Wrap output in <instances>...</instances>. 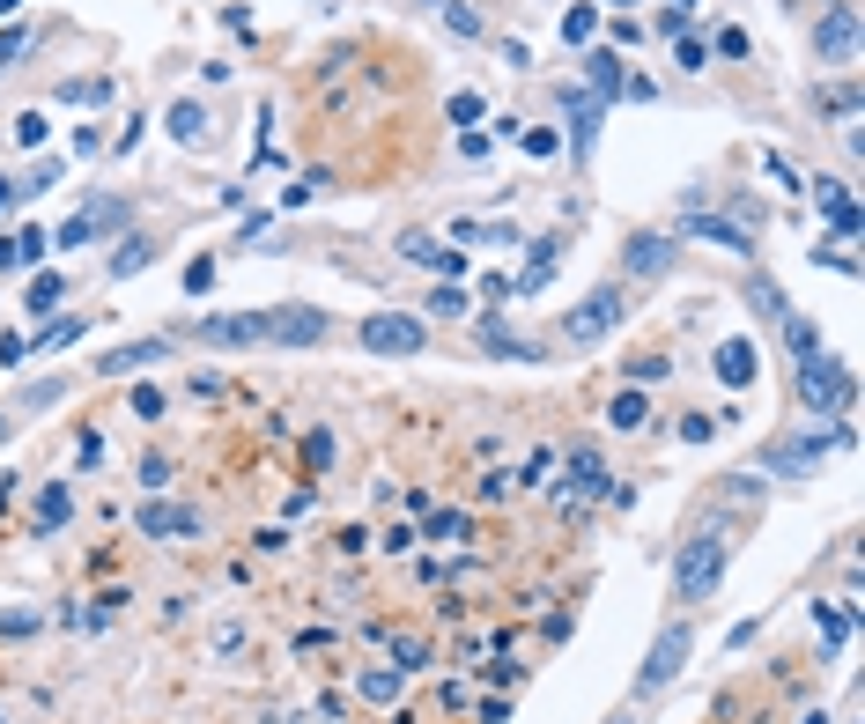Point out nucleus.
Instances as JSON below:
<instances>
[{"label":"nucleus","mask_w":865,"mask_h":724,"mask_svg":"<svg viewBox=\"0 0 865 724\" xmlns=\"http://www.w3.org/2000/svg\"><path fill=\"white\" fill-rule=\"evenodd\" d=\"M725 555H732V540H725L718 525L695 532V540L681 547V562H673V599H710V592H718V577H725Z\"/></svg>","instance_id":"1"},{"label":"nucleus","mask_w":865,"mask_h":724,"mask_svg":"<svg viewBox=\"0 0 865 724\" xmlns=\"http://www.w3.org/2000/svg\"><path fill=\"white\" fill-rule=\"evenodd\" d=\"M799 399L821 414V422H843V414H851V370L829 362V355H806L799 362Z\"/></svg>","instance_id":"2"},{"label":"nucleus","mask_w":865,"mask_h":724,"mask_svg":"<svg viewBox=\"0 0 865 724\" xmlns=\"http://www.w3.org/2000/svg\"><path fill=\"white\" fill-rule=\"evenodd\" d=\"M688 651H695V628L688 621H666V628H658V643H651V658H644V673H636V695H658L688 665Z\"/></svg>","instance_id":"3"},{"label":"nucleus","mask_w":865,"mask_h":724,"mask_svg":"<svg viewBox=\"0 0 865 724\" xmlns=\"http://www.w3.org/2000/svg\"><path fill=\"white\" fill-rule=\"evenodd\" d=\"M363 348L370 355H422L429 333H422V318H407V311H370L363 318Z\"/></svg>","instance_id":"4"},{"label":"nucleus","mask_w":865,"mask_h":724,"mask_svg":"<svg viewBox=\"0 0 865 724\" xmlns=\"http://www.w3.org/2000/svg\"><path fill=\"white\" fill-rule=\"evenodd\" d=\"M622 311H629V303H622V289H614V281H607V289H592V296L577 303L570 318H562V333H570L577 348H585V340H607L614 326H622Z\"/></svg>","instance_id":"5"},{"label":"nucleus","mask_w":865,"mask_h":724,"mask_svg":"<svg viewBox=\"0 0 865 724\" xmlns=\"http://www.w3.org/2000/svg\"><path fill=\"white\" fill-rule=\"evenodd\" d=\"M208 348H267L274 340V311H230V318H200Z\"/></svg>","instance_id":"6"},{"label":"nucleus","mask_w":865,"mask_h":724,"mask_svg":"<svg viewBox=\"0 0 865 724\" xmlns=\"http://www.w3.org/2000/svg\"><path fill=\"white\" fill-rule=\"evenodd\" d=\"M607 488H614V481H607V466H599L592 451H570V459H562V488H555V503H562V510H585V503H599Z\"/></svg>","instance_id":"7"},{"label":"nucleus","mask_w":865,"mask_h":724,"mask_svg":"<svg viewBox=\"0 0 865 724\" xmlns=\"http://www.w3.org/2000/svg\"><path fill=\"white\" fill-rule=\"evenodd\" d=\"M814 52L829 67H851L858 60V8H829V15H821V23H814Z\"/></svg>","instance_id":"8"},{"label":"nucleus","mask_w":865,"mask_h":724,"mask_svg":"<svg viewBox=\"0 0 865 724\" xmlns=\"http://www.w3.org/2000/svg\"><path fill=\"white\" fill-rule=\"evenodd\" d=\"M836 444H851V422H836L829 436H799V444H777L769 451V473H806V466H821Z\"/></svg>","instance_id":"9"},{"label":"nucleus","mask_w":865,"mask_h":724,"mask_svg":"<svg viewBox=\"0 0 865 724\" xmlns=\"http://www.w3.org/2000/svg\"><path fill=\"white\" fill-rule=\"evenodd\" d=\"M681 230L703 244H725V252H755V230L740 215H703V207H681Z\"/></svg>","instance_id":"10"},{"label":"nucleus","mask_w":865,"mask_h":724,"mask_svg":"<svg viewBox=\"0 0 865 724\" xmlns=\"http://www.w3.org/2000/svg\"><path fill=\"white\" fill-rule=\"evenodd\" d=\"M141 540H193V532H200V510H185V503H163V495H156V503H141Z\"/></svg>","instance_id":"11"},{"label":"nucleus","mask_w":865,"mask_h":724,"mask_svg":"<svg viewBox=\"0 0 865 724\" xmlns=\"http://www.w3.org/2000/svg\"><path fill=\"white\" fill-rule=\"evenodd\" d=\"M311 340H326V311H311V303L274 311V348H311Z\"/></svg>","instance_id":"12"},{"label":"nucleus","mask_w":865,"mask_h":724,"mask_svg":"<svg viewBox=\"0 0 865 724\" xmlns=\"http://www.w3.org/2000/svg\"><path fill=\"white\" fill-rule=\"evenodd\" d=\"M148 362H171V340H163V333H156V340H126V348H111L97 370H104V377H134V370H148Z\"/></svg>","instance_id":"13"},{"label":"nucleus","mask_w":865,"mask_h":724,"mask_svg":"<svg viewBox=\"0 0 865 724\" xmlns=\"http://www.w3.org/2000/svg\"><path fill=\"white\" fill-rule=\"evenodd\" d=\"M400 259H415V266H437V274H451V281L466 274V252H451V244H437V237H400Z\"/></svg>","instance_id":"14"},{"label":"nucleus","mask_w":865,"mask_h":724,"mask_svg":"<svg viewBox=\"0 0 865 724\" xmlns=\"http://www.w3.org/2000/svg\"><path fill=\"white\" fill-rule=\"evenodd\" d=\"M622 266H629V274H666V266H673V237H629V252H622Z\"/></svg>","instance_id":"15"},{"label":"nucleus","mask_w":865,"mask_h":724,"mask_svg":"<svg viewBox=\"0 0 865 724\" xmlns=\"http://www.w3.org/2000/svg\"><path fill=\"white\" fill-rule=\"evenodd\" d=\"M755 370H762L755 340H725V348H718V377H725L732 392H740V385H755Z\"/></svg>","instance_id":"16"},{"label":"nucleus","mask_w":865,"mask_h":724,"mask_svg":"<svg viewBox=\"0 0 865 724\" xmlns=\"http://www.w3.org/2000/svg\"><path fill=\"white\" fill-rule=\"evenodd\" d=\"M562 111H570V141H577V156H585L592 133H599V97H592V89H585V97H577V89H562Z\"/></svg>","instance_id":"17"},{"label":"nucleus","mask_w":865,"mask_h":724,"mask_svg":"<svg viewBox=\"0 0 865 724\" xmlns=\"http://www.w3.org/2000/svg\"><path fill=\"white\" fill-rule=\"evenodd\" d=\"M585 82H592V97L599 104H607V97H622V52H592V60H585Z\"/></svg>","instance_id":"18"},{"label":"nucleus","mask_w":865,"mask_h":724,"mask_svg":"<svg viewBox=\"0 0 865 724\" xmlns=\"http://www.w3.org/2000/svg\"><path fill=\"white\" fill-rule=\"evenodd\" d=\"M45 230H15V237H0V266H30V259H45Z\"/></svg>","instance_id":"19"},{"label":"nucleus","mask_w":865,"mask_h":724,"mask_svg":"<svg viewBox=\"0 0 865 724\" xmlns=\"http://www.w3.org/2000/svg\"><path fill=\"white\" fill-rule=\"evenodd\" d=\"M422 540H444V547H459V540H474V518H466V510H437V518L422 525Z\"/></svg>","instance_id":"20"},{"label":"nucleus","mask_w":865,"mask_h":724,"mask_svg":"<svg viewBox=\"0 0 865 724\" xmlns=\"http://www.w3.org/2000/svg\"><path fill=\"white\" fill-rule=\"evenodd\" d=\"M171 141L200 148V141H208V111H200V104H171Z\"/></svg>","instance_id":"21"},{"label":"nucleus","mask_w":865,"mask_h":724,"mask_svg":"<svg viewBox=\"0 0 865 724\" xmlns=\"http://www.w3.org/2000/svg\"><path fill=\"white\" fill-rule=\"evenodd\" d=\"M607 422L622 429V436H636V429L651 422V399H644V392H622V399H614V407H607Z\"/></svg>","instance_id":"22"},{"label":"nucleus","mask_w":865,"mask_h":724,"mask_svg":"<svg viewBox=\"0 0 865 724\" xmlns=\"http://www.w3.org/2000/svg\"><path fill=\"white\" fill-rule=\"evenodd\" d=\"M821 207H829V222H836V237L851 244L858 237V207H851V193H843V185H821Z\"/></svg>","instance_id":"23"},{"label":"nucleus","mask_w":865,"mask_h":724,"mask_svg":"<svg viewBox=\"0 0 865 724\" xmlns=\"http://www.w3.org/2000/svg\"><path fill=\"white\" fill-rule=\"evenodd\" d=\"M481 348L488 355H511V362H540L533 340H518V333H503V326H481Z\"/></svg>","instance_id":"24"},{"label":"nucleus","mask_w":865,"mask_h":724,"mask_svg":"<svg viewBox=\"0 0 865 724\" xmlns=\"http://www.w3.org/2000/svg\"><path fill=\"white\" fill-rule=\"evenodd\" d=\"M400 680H407L400 665H370V673L355 680V688H363V702H392V695H400Z\"/></svg>","instance_id":"25"},{"label":"nucleus","mask_w":865,"mask_h":724,"mask_svg":"<svg viewBox=\"0 0 865 724\" xmlns=\"http://www.w3.org/2000/svg\"><path fill=\"white\" fill-rule=\"evenodd\" d=\"M555 252H562V244L548 237V244H540V252H533V266H525V274L511 281V289H518V296H533V289H540V281H548V274H555Z\"/></svg>","instance_id":"26"},{"label":"nucleus","mask_w":865,"mask_h":724,"mask_svg":"<svg viewBox=\"0 0 865 724\" xmlns=\"http://www.w3.org/2000/svg\"><path fill=\"white\" fill-rule=\"evenodd\" d=\"M67 510H74V503H67V488L52 481L45 495H37V532H60V525H67Z\"/></svg>","instance_id":"27"},{"label":"nucleus","mask_w":865,"mask_h":724,"mask_svg":"<svg viewBox=\"0 0 865 724\" xmlns=\"http://www.w3.org/2000/svg\"><path fill=\"white\" fill-rule=\"evenodd\" d=\"M385 658L400 665V673H422V665H429V643H422V636H392V643H385Z\"/></svg>","instance_id":"28"},{"label":"nucleus","mask_w":865,"mask_h":724,"mask_svg":"<svg viewBox=\"0 0 865 724\" xmlns=\"http://www.w3.org/2000/svg\"><path fill=\"white\" fill-rule=\"evenodd\" d=\"M592 30H599V8H592V0H577V8L562 15V37H570V45H585Z\"/></svg>","instance_id":"29"},{"label":"nucleus","mask_w":865,"mask_h":724,"mask_svg":"<svg viewBox=\"0 0 865 724\" xmlns=\"http://www.w3.org/2000/svg\"><path fill=\"white\" fill-rule=\"evenodd\" d=\"M60 296H67V281H60V274H37L23 303H30V311H37V318H45V311H52V303H60Z\"/></svg>","instance_id":"30"},{"label":"nucleus","mask_w":865,"mask_h":724,"mask_svg":"<svg viewBox=\"0 0 865 724\" xmlns=\"http://www.w3.org/2000/svg\"><path fill=\"white\" fill-rule=\"evenodd\" d=\"M784 340H792V355H799V362H806V355H821V333L806 326V318H792V311H784Z\"/></svg>","instance_id":"31"},{"label":"nucleus","mask_w":865,"mask_h":724,"mask_svg":"<svg viewBox=\"0 0 865 724\" xmlns=\"http://www.w3.org/2000/svg\"><path fill=\"white\" fill-rule=\"evenodd\" d=\"M45 621V606H0V636H30Z\"/></svg>","instance_id":"32"},{"label":"nucleus","mask_w":865,"mask_h":724,"mask_svg":"<svg viewBox=\"0 0 865 724\" xmlns=\"http://www.w3.org/2000/svg\"><path fill=\"white\" fill-rule=\"evenodd\" d=\"M60 97L67 104H111V82H97V74L89 82H60Z\"/></svg>","instance_id":"33"},{"label":"nucleus","mask_w":865,"mask_h":724,"mask_svg":"<svg viewBox=\"0 0 865 724\" xmlns=\"http://www.w3.org/2000/svg\"><path fill=\"white\" fill-rule=\"evenodd\" d=\"M74 340H82V318H60L52 333H37V355H45V348H74Z\"/></svg>","instance_id":"34"},{"label":"nucleus","mask_w":865,"mask_h":724,"mask_svg":"<svg viewBox=\"0 0 865 724\" xmlns=\"http://www.w3.org/2000/svg\"><path fill=\"white\" fill-rule=\"evenodd\" d=\"M718 422H725V414H681V436H688V444H710Z\"/></svg>","instance_id":"35"},{"label":"nucleus","mask_w":865,"mask_h":724,"mask_svg":"<svg viewBox=\"0 0 865 724\" xmlns=\"http://www.w3.org/2000/svg\"><path fill=\"white\" fill-rule=\"evenodd\" d=\"M821 111H829V119H851V111H858V89H821V97H814Z\"/></svg>","instance_id":"36"},{"label":"nucleus","mask_w":865,"mask_h":724,"mask_svg":"<svg viewBox=\"0 0 865 724\" xmlns=\"http://www.w3.org/2000/svg\"><path fill=\"white\" fill-rule=\"evenodd\" d=\"M45 111H23V119H15V141H23V148H45Z\"/></svg>","instance_id":"37"},{"label":"nucleus","mask_w":865,"mask_h":724,"mask_svg":"<svg viewBox=\"0 0 865 724\" xmlns=\"http://www.w3.org/2000/svg\"><path fill=\"white\" fill-rule=\"evenodd\" d=\"M148 259H156V252H148V244H141V237H126V252H119V259H111V274H141V266H148Z\"/></svg>","instance_id":"38"},{"label":"nucleus","mask_w":865,"mask_h":724,"mask_svg":"<svg viewBox=\"0 0 865 724\" xmlns=\"http://www.w3.org/2000/svg\"><path fill=\"white\" fill-rule=\"evenodd\" d=\"M429 311H437V318H459V311H466V289H459V281H444V289L429 296Z\"/></svg>","instance_id":"39"},{"label":"nucleus","mask_w":865,"mask_h":724,"mask_svg":"<svg viewBox=\"0 0 865 724\" xmlns=\"http://www.w3.org/2000/svg\"><path fill=\"white\" fill-rule=\"evenodd\" d=\"M304 459H311V473H326V466H333V436H326V429H311V436H304Z\"/></svg>","instance_id":"40"},{"label":"nucleus","mask_w":865,"mask_h":724,"mask_svg":"<svg viewBox=\"0 0 865 724\" xmlns=\"http://www.w3.org/2000/svg\"><path fill=\"white\" fill-rule=\"evenodd\" d=\"M747 303H762L769 318H784V296H777V281H769V274H755V289H747Z\"/></svg>","instance_id":"41"},{"label":"nucleus","mask_w":865,"mask_h":724,"mask_svg":"<svg viewBox=\"0 0 865 724\" xmlns=\"http://www.w3.org/2000/svg\"><path fill=\"white\" fill-rule=\"evenodd\" d=\"M134 414H141V422H156V414H163V385H134Z\"/></svg>","instance_id":"42"},{"label":"nucleus","mask_w":865,"mask_h":724,"mask_svg":"<svg viewBox=\"0 0 865 724\" xmlns=\"http://www.w3.org/2000/svg\"><path fill=\"white\" fill-rule=\"evenodd\" d=\"M185 289L208 296V289H215V259H193V266H185Z\"/></svg>","instance_id":"43"},{"label":"nucleus","mask_w":865,"mask_h":724,"mask_svg":"<svg viewBox=\"0 0 865 724\" xmlns=\"http://www.w3.org/2000/svg\"><path fill=\"white\" fill-rule=\"evenodd\" d=\"M481 119V97L474 89H459V97H451V126H474Z\"/></svg>","instance_id":"44"},{"label":"nucleus","mask_w":865,"mask_h":724,"mask_svg":"<svg viewBox=\"0 0 865 724\" xmlns=\"http://www.w3.org/2000/svg\"><path fill=\"white\" fill-rule=\"evenodd\" d=\"M814 614H821V636H829V643L851 636V614H836V606H814Z\"/></svg>","instance_id":"45"},{"label":"nucleus","mask_w":865,"mask_h":724,"mask_svg":"<svg viewBox=\"0 0 865 724\" xmlns=\"http://www.w3.org/2000/svg\"><path fill=\"white\" fill-rule=\"evenodd\" d=\"M89 237H97V215H74L67 230H60V244H89Z\"/></svg>","instance_id":"46"},{"label":"nucleus","mask_w":865,"mask_h":724,"mask_svg":"<svg viewBox=\"0 0 865 724\" xmlns=\"http://www.w3.org/2000/svg\"><path fill=\"white\" fill-rule=\"evenodd\" d=\"M703 60H710V45H703V37H681V67L695 74V67H703Z\"/></svg>","instance_id":"47"},{"label":"nucleus","mask_w":865,"mask_h":724,"mask_svg":"<svg viewBox=\"0 0 865 724\" xmlns=\"http://www.w3.org/2000/svg\"><path fill=\"white\" fill-rule=\"evenodd\" d=\"M23 52H30V37H23V30H8V37H0V60H23Z\"/></svg>","instance_id":"48"},{"label":"nucleus","mask_w":865,"mask_h":724,"mask_svg":"<svg viewBox=\"0 0 865 724\" xmlns=\"http://www.w3.org/2000/svg\"><path fill=\"white\" fill-rule=\"evenodd\" d=\"M8 207H15V178H0V215H8Z\"/></svg>","instance_id":"49"},{"label":"nucleus","mask_w":865,"mask_h":724,"mask_svg":"<svg viewBox=\"0 0 865 724\" xmlns=\"http://www.w3.org/2000/svg\"><path fill=\"white\" fill-rule=\"evenodd\" d=\"M607 724H636V717H607Z\"/></svg>","instance_id":"50"},{"label":"nucleus","mask_w":865,"mask_h":724,"mask_svg":"<svg viewBox=\"0 0 865 724\" xmlns=\"http://www.w3.org/2000/svg\"><path fill=\"white\" fill-rule=\"evenodd\" d=\"M0 444H8V422H0Z\"/></svg>","instance_id":"51"},{"label":"nucleus","mask_w":865,"mask_h":724,"mask_svg":"<svg viewBox=\"0 0 865 724\" xmlns=\"http://www.w3.org/2000/svg\"><path fill=\"white\" fill-rule=\"evenodd\" d=\"M8 8H15V0H0V15H8Z\"/></svg>","instance_id":"52"}]
</instances>
